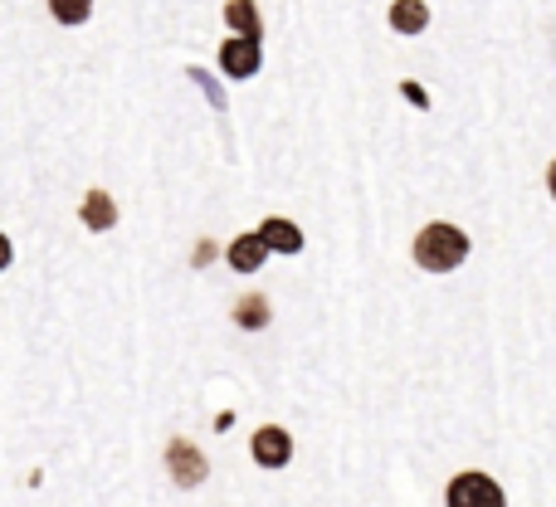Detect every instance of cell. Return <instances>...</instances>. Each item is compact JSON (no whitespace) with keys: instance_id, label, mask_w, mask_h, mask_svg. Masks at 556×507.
<instances>
[{"instance_id":"obj_1","label":"cell","mask_w":556,"mask_h":507,"mask_svg":"<svg viewBox=\"0 0 556 507\" xmlns=\"http://www.w3.org/2000/svg\"><path fill=\"white\" fill-rule=\"evenodd\" d=\"M469 258V235L454 230V225H430V230L415 235V264L425 274H450Z\"/></svg>"},{"instance_id":"obj_2","label":"cell","mask_w":556,"mask_h":507,"mask_svg":"<svg viewBox=\"0 0 556 507\" xmlns=\"http://www.w3.org/2000/svg\"><path fill=\"white\" fill-rule=\"evenodd\" d=\"M450 507H508V498L489 473H459L450 483Z\"/></svg>"},{"instance_id":"obj_3","label":"cell","mask_w":556,"mask_h":507,"mask_svg":"<svg viewBox=\"0 0 556 507\" xmlns=\"http://www.w3.org/2000/svg\"><path fill=\"white\" fill-rule=\"evenodd\" d=\"M166 469H172V479L181 483V489H195V483H205V454L191 449L186 440H176L172 449H166Z\"/></svg>"},{"instance_id":"obj_4","label":"cell","mask_w":556,"mask_h":507,"mask_svg":"<svg viewBox=\"0 0 556 507\" xmlns=\"http://www.w3.org/2000/svg\"><path fill=\"white\" fill-rule=\"evenodd\" d=\"M220 68H225L230 78H254V74H260V39L235 35L230 45L220 49Z\"/></svg>"},{"instance_id":"obj_5","label":"cell","mask_w":556,"mask_h":507,"mask_svg":"<svg viewBox=\"0 0 556 507\" xmlns=\"http://www.w3.org/2000/svg\"><path fill=\"white\" fill-rule=\"evenodd\" d=\"M254 459H260L264 469H283V464L293 459V440H288V430L264 424V430L254 434Z\"/></svg>"},{"instance_id":"obj_6","label":"cell","mask_w":556,"mask_h":507,"mask_svg":"<svg viewBox=\"0 0 556 507\" xmlns=\"http://www.w3.org/2000/svg\"><path fill=\"white\" fill-rule=\"evenodd\" d=\"M260 235L269 240L274 254H303V230H298L293 220H283V215H269V220L260 225Z\"/></svg>"},{"instance_id":"obj_7","label":"cell","mask_w":556,"mask_h":507,"mask_svg":"<svg viewBox=\"0 0 556 507\" xmlns=\"http://www.w3.org/2000/svg\"><path fill=\"white\" fill-rule=\"evenodd\" d=\"M269 254H274V250H269V240H264V235H240V240L230 244V254H225V258H230L240 274H254V268H260Z\"/></svg>"},{"instance_id":"obj_8","label":"cell","mask_w":556,"mask_h":507,"mask_svg":"<svg viewBox=\"0 0 556 507\" xmlns=\"http://www.w3.org/2000/svg\"><path fill=\"white\" fill-rule=\"evenodd\" d=\"M225 25L244 39L264 35V20H260V5H254V0H230V5H225Z\"/></svg>"},{"instance_id":"obj_9","label":"cell","mask_w":556,"mask_h":507,"mask_svg":"<svg viewBox=\"0 0 556 507\" xmlns=\"http://www.w3.org/2000/svg\"><path fill=\"white\" fill-rule=\"evenodd\" d=\"M425 25H430V5H425V0H395L391 5V29H401V35H420Z\"/></svg>"},{"instance_id":"obj_10","label":"cell","mask_w":556,"mask_h":507,"mask_svg":"<svg viewBox=\"0 0 556 507\" xmlns=\"http://www.w3.org/2000/svg\"><path fill=\"white\" fill-rule=\"evenodd\" d=\"M84 225L88 230H113L117 225V205L108 191H88L84 195Z\"/></svg>"},{"instance_id":"obj_11","label":"cell","mask_w":556,"mask_h":507,"mask_svg":"<svg viewBox=\"0 0 556 507\" xmlns=\"http://www.w3.org/2000/svg\"><path fill=\"white\" fill-rule=\"evenodd\" d=\"M235 322H240V327H250V332H260V327L269 322V303H264L260 293H250L240 307H235Z\"/></svg>"},{"instance_id":"obj_12","label":"cell","mask_w":556,"mask_h":507,"mask_svg":"<svg viewBox=\"0 0 556 507\" xmlns=\"http://www.w3.org/2000/svg\"><path fill=\"white\" fill-rule=\"evenodd\" d=\"M49 10H54L59 25H84L93 15V0H49Z\"/></svg>"},{"instance_id":"obj_13","label":"cell","mask_w":556,"mask_h":507,"mask_svg":"<svg viewBox=\"0 0 556 507\" xmlns=\"http://www.w3.org/2000/svg\"><path fill=\"white\" fill-rule=\"evenodd\" d=\"M547 191H552V201H556V162H552V172H547Z\"/></svg>"}]
</instances>
